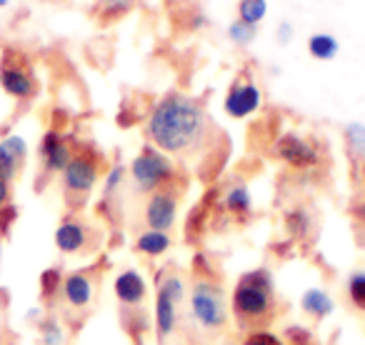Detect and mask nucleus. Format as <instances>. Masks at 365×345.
Masks as SVG:
<instances>
[{
    "instance_id": "nucleus-26",
    "label": "nucleus",
    "mask_w": 365,
    "mask_h": 345,
    "mask_svg": "<svg viewBox=\"0 0 365 345\" xmlns=\"http://www.w3.org/2000/svg\"><path fill=\"white\" fill-rule=\"evenodd\" d=\"M61 285H63V270L61 268H48L41 275V295L46 300H56L61 295Z\"/></svg>"
},
{
    "instance_id": "nucleus-1",
    "label": "nucleus",
    "mask_w": 365,
    "mask_h": 345,
    "mask_svg": "<svg viewBox=\"0 0 365 345\" xmlns=\"http://www.w3.org/2000/svg\"><path fill=\"white\" fill-rule=\"evenodd\" d=\"M210 118L198 98L168 93L153 105L145 120V135L150 145L165 155H190L205 143Z\"/></svg>"
},
{
    "instance_id": "nucleus-3",
    "label": "nucleus",
    "mask_w": 365,
    "mask_h": 345,
    "mask_svg": "<svg viewBox=\"0 0 365 345\" xmlns=\"http://www.w3.org/2000/svg\"><path fill=\"white\" fill-rule=\"evenodd\" d=\"M185 300H188V313L195 328H200L203 333H220L228 328L230 305L225 290L213 278L208 275L195 278Z\"/></svg>"
},
{
    "instance_id": "nucleus-4",
    "label": "nucleus",
    "mask_w": 365,
    "mask_h": 345,
    "mask_svg": "<svg viewBox=\"0 0 365 345\" xmlns=\"http://www.w3.org/2000/svg\"><path fill=\"white\" fill-rule=\"evenodd\" d=\"M173 178H175V163L155 145H145L130 160V180L138 193L150 195L155 190H163Z\"/></svg>"
},
{
    "instance_id": "nucleus-11",
    "label": "nucleus",
    "mask_w": 365,
    "mask_h": 345,
    "mask_svg": "<svg viewBox=\"0 0 365 345\" xmlns=\"http://www.w3.org/2000/svg\"><path fill=\"white\" fill-rule=\"evenodd\" d=\"M113 295L123 308H140L148 300L145 275L135 268H125L113 278Z\"/></svg>"
},
{
    "instance_id": "nucleus-15",
    "label": "nucleus",
    "mask_w": 365,
    "mask_h": 345,
    "mask_svg": "<svg viewBox=\"0 0 365 345\" xmlns=\"http://www.w3.org/2000/svg\"><path fill=\"white\" fill-rule=\"evenodd\" d=\"M28 158V143L23 135L18 133H11L0 140V178L6 183H13L21 172L23 163Z\"/></svg>"
},
{
    "instance_id": "nucleus-10",
    "label": "nucleus",
    "mask_w": 365,
    "mask_h": 345,
    "mask_svg": "<svg viewBox=\"0 0 365 345\" xmlns=\"http://www.w3.org/2000/svg\"><path fill=\"white\" fill-rule=\"evenodd\" d=\"M0 88L16 101H31L38 91L31 68L21 61H11V58H3L0 63Z\"/></svg>"
},
{
    "instance_id": "nucleus-21",
    "label": "nucleus",
    "mask_w": 365,
    "mask_h": 345,
    "mask_svg": "<svg viewBox=\"0 0 365 345\" xmlns=\"http://www.w3.org/2000/svg\"><path fill=\"white\" fill-rule=\"evenodd\" d=\"M38 335L43 345H66V328L56 315H46L38 323Z\"/></svg>"
},
{
    "instance_id": "nucleus-31",
    "label": "nucleus",
    "mask_w": 365,
    "mask_h": 345,
    "mask_svg": "<svg viewBox=\"0 0 365 345\" xmlns=\"http://www.w3.org/2000/svg\"><path fill=\"white\" fill-rule=\"evenodd\" d=\"M275 38H278V46H288V43H293V38H295L293 23H288V21L280 23L278 31H275Z\"/></svg>"
},
{
    "instance_id": "nucleus-27",
    "label": "nucleus",
    "mask_w": 365,
    "mask_h": 345,
    "mask_svg": "<svg viewBox=\"0 0 365 345\" xmlns=\"http://www.w3.org/2000/svg\"><path fill=\"white\" fill-rule=\"evenodd\" d=\"M228 38H230V43H233V46L245 48V46H250L255 38H258V28L248 26V23H243V21H233L228 26Z\"/></svg>"
},
{
    "instance_id": "nucleus-14",
    "label": "nucleus",
    "mask_w": 365,
    "mask_h": 345,
    "mask_svg": "<svg viewBox=\"0 0 365 345\" xmlns=\"http://www.w3.org/2000/svg\"><path fill=\"white\" fill-rule=\"evenodd\" d=\"M180 323V305L168 298L163 290H155V303H153V328H155L158 345H165L175 335Z\"/></svg>"
},
{
    "instance_id": "nucleus-30",
    "label": "nucleus",
    "mask_w": 365,
    "mask_h": 345,
    "mask_svg": "<svg viewBox=\"0 0 365 345\" xmlns=\"http://www.w3.org/2000/svg\"><path fill=\"white\" fill-rule=\"evenodd\" d=\"M103 3V11H106V16H123V13H128L133 6H135V0H101Z\"/></svg>"
},
{
    "instance_id": "nucleus-13",
    "label": "nucleus",
    "mask_w": 365,
    "mask_h": 345,
    "mask_svg": "<svg viewBox=\"0 0 365 345\" xmlns=\"http://www.w3.org/2000/svg\"><path fill=\"white\" fill-rule=\"evenodd\" d=\"M56 248L61 250L63 255H83L88 248H91V228L86 225V220L78 218H66L61 225L56 228Z\"/></svg>"
},
{
    "instance_id": "nucleus-25",
    "label": "nucleus",
    "mask_w": 365,
    "mask_h": 345,
    "mask_svg": "<svg viewBox=\"0 0 365 345\" xmlns=\"http://www.w3.org/2000/svg\"><path fill=\"white\" fill-rule=\"evenodd\" d=\"M125 178H128V168L123 165V163H115V165H110L106 180H103V198L110 200L113 195H115L118 190L125 185Z\"/></svg>"
},
{
    "instance_id": "nucleus-6",
    "label": "nucleus",
    "mask_w": 365,
    "mask_h": 345,
    "mask_svg": "<svg viewBox=\"0 0 365 345\" xmlns=\"http://www.w3.org/2000/svg\"><path fill=\"white\" fill-rule=\"evenodd\" d=\"M263 105V91L258 88V83L250 78H240L228 88L223 98V110L233 120H245V118L255 115Z\"/></svg>"
},
{
    "instance_id": "nucleus-22",
    "label": "nucleus",
    "mask_w": 365,
    "mask_h": 345,
    "mask_svg": "<svg viewBox=\"0 0 365 345\" xmlns=\"http://www.w3.org/2000/svg\"><path fill=\"white\" fill-rule=\"evenodd\" d=\"M268 16V0H238V21L258 28Z\"/></svg>"
},
{
    "instance_id": "nucleus-19",
    "label": "nucleus",
    "mask_w": 365,
    "mask_h": 345,
    "mask_svg": "<svg viewBox=\"0 0 365 345\" xmlns=\"http://www.w3.org/2000/svg\"><path fill=\"white\" fill-rule=\"evenodd\" d=\"M308 53L315 61H333L340 53V43L333 33H313L308 38Z\"/></svg>"
},
{
    "instance_id": "nucleus-7",
    "label": "nucleus",
    "mask_w": 365,
    "mask_h": 345,
    "mask_svg": "<svg viewBox=\"0 0 365 345\" xmlns=\"http://www.w3.org/2000/svg\"><path fill=\"white\" fill-rule=\"evenodd\" d=\"M275 155L290 168L298 170H310L320 163V150L313 140L298 135V133H283L273 145Z\"/></svg>"
},
{
    "instance_id": "nucleus-24",
    "label": "nucleus",
    "mask_w": 365,
    "mask_h": 345,
    "mask_svg": "<svg viewBox=\"0 0 365 345\" xmlns=\"http://www.w3.org/2000/svg\"><path fill=\"white\" fill-rule=\"evenodd\" d=\"M345 135V145H348V150L353 153L355 158H360V160H365V125L363 123H348L343 130Z\"/></svg>"
},
{
    "instance_id": "nucleus-8",
    "label": "nucleus",
    "mask_w": 365,
    "mask_h": 345,
    "mask_svg": "<svg viewBox=\"0 0 365 345\" xmlns=\"http://www.w3.org/2000/svg\"><path fill=\"white\" fill-rule=\"evenodd\" d=\"M143 220H145V228L170 233L178 220V193L163 188L148 195L145 208H143Z\"/></svg>"
},
{
    "instance_id": "nucleus-29",
    "label": "nucleus",
    "mask_w": 365,
    "mask_h": 345,
    "mask_svg": "<svg viewBox=\"0 0 365 345\" xmlns=\"http://www.w3.org/2000/svg\"><path fill=\"white\" fill-rule=\"evenodd\" d=\"M283 340H285V345H310L313 343V333H310L308 325L290 323V325H285V330H283Z\"/></svg>"
},
{
    "instance_id": "nucleus-18",
    "label": "nucleus",
    "mask_w": 365,
    "mask_h": 345,
    "mask_svg": "<svg viewBox=\"0 0 365 345\" xmlns=\"http://www.w3.org/2000/svg\"><path fill=\"white\" fill-rule=\"evenodd\" d=\"M225 213L235 215V218H245V215L253 213V193L245 183H233L220 198Z\"/></svg>"
},
{
    "instance_id": "nucleus-20",
    "label": "nucleus",
    "mask_w": 365,
    "mask_h": 345,
    "mask_svg": "<svg viewBox=\"0 0 365 345\" xmlns=\"http://www.w3.org/2000/svg\"><path fill=\"white\" fill-rule=\"evenodd\" d=\"M285 223V233L290 238H305L310 233V225H313V218L305 208H290L283 218Z\"/></svg>"
},
{
    "instance_id": "nucleus-34",
    "label": "nucleus",
    "mask_w": 365,
    "mask_h": 345,
    "mask_svg": "<svg viewBox=\"0 0 365 345\" xmlns=\"http://www.w3.org/2000/svg\"><path fill=\"white\" fill-rule=\"evenodd\" d=\"M0 6H8V0H0Z\"/></svg>"
},
{
    "instance_id": "nucleus-23",
    "label": "nucleus",
    "mask_w": 365,
    "mask_h": 345,
    "mask_svg": "<svg viewBox=\"0 0 365 345\" xmlns=\"http://www.w3.org/2000/svg\"><path fill=\"white\" fill-rule=\"evenodd\" d=\"M345 293L348 300L355 310L365 313V270H355L348 275V283H345Z\"/></svg>"
},
{
    "instance_id": "nucleus-16",
    "label": "nucleus",
    "mask_w": 365,
    "mask_h": 345,
    "mask_svg": "<svg viewBox=\"0 0 365 345\" xmlns=\"http://www.w3.org/2000/svg\"><path fill=\"white\" fill-rule=\"evenodd\" d=\"M300 310L313 320H325L335 313V298L325 288H305L300 295Z\"/></svg>"
},
{
    "instance_id": "nucleus-2",
    "label": "nucleus",
    "mask_w": 365,
    "mask_h": 345,
    "mask_svg": "<svg viewBox=\"0 0 365 345\" xmlns=\"http://www.w3.org/2000/svg\"><path fill=\"white\" fill-rule=\"evenodd\" d=\"M230 318L240 328L263 325L275 310V278L265 265L253 268L238 278L230 293Z\"/></svg>"
},
{
    "instance_id": "nucleus-5",
    "label": "nucleus",
    "mask_w": 365,
    "mask_h": 345,
    "mask_svg": "<svg viewBox=\"0 0 365 345\" xmlns=\"http://www.w3.org/2000/svg\"><path fill=\"white\" fill-rule=\"evenodd\" d=\"M61 178L66 195H71L73 200H83L93 193V188L101 180V168H98L96 158L86 155V153H76L73 160L66 165V170L61 172Z\"/></svg>"
},
{
    "instance_id": "nucleus-33",
    "label": "nucleus",
    "mask_w": 365,
    "mask_h": 345,
    "mask_svg": "<svg viewBox=\"0 0 365 345\" xmlns=\"http://www.w3.org/2000/svg\"><path fill=\"white\" fill-rule=\"evenodd\" d=\"M353 213H355V218H358L360 223L365 225V200H360V203L355 205V210H353Z\"/></svg>"
},
{
    "instance_id": "nucleus-17",
    "label": "nucleus",
    "mask_w": 365,
    "mask_h": 345,
    "mask_svg": "<svg viewBox=\"0 0 365 345\" xmlns=\"http://www.w3.org/2000/svg\"><path fill=\"white\" fill-rule=\"evenodd\" d=\"M133 248H135V253L143 255V258H160V255H165L168 250L173 248V238H170V233L145 228L143 233H138Z\"/></svg>"
},
{
    "instance_id": "nucleus-9",
    "label": "nucleus",
    "mask_w": 365,
    "mask_h": 345,
    "mask_svg": "<svg viewBox=\"0 0 365 345\" xmlns=\"http://www.w3.org/2000/svg\"><path fill=\"white\" fill-rule=\"evenodd\" d=\"M58 298L63 300L68 310H76V313H83L93 305L96 300V280H93L91 273L86 270H76V273L63 275V285H61V295Z\"/></svg>"
},
{
    "instance_id": "nucleus-12",
    "label": "nucleus",
    "mask_w": 365,
    "mask_h": 345,
    "mask_svg": "<svg viewBox=\"0 0 365 345\" xmlns=\"http://www.w3.org/2000/svg\"><path fill=\"white\" fill-rule=\"evenodd\" d=\"M38 155H41V165L46 172H63L66 165L73 160V148L68 143V138L58 130H48L41 138V148H38Z\"/></svg>"
},
{
    "instance_id": "nucleus-28",
    "label": "nucleus",
    "mask_w": 365,
    "mask_h": 345,
    "mask_svg": "<svg viewBox=\"0 0 365 345\" xmlns=\"http://www.w3.org/2000/svg\"><path fill=\"white\" fill-rule=\"evenodd\" d=\"M240 345H285V340L268 328H253L245 333V338Z\"/></svg>"
},
{
    "instance_id": "nucleus-32",
    "label": "nucleus",
    "mask_w": 365,
    "mask_h": 345,
    "mask_svg": "<svg viewBox=\"0 0 365 345\" xmlns=\"http://www.w3.org/2000/svg\"><path fill=\"white\" fill-rule=\"evenodd\" d=\"M8 205H11V183L0 178V210L8 208Z\"/></svg>"
}]
</instances>
